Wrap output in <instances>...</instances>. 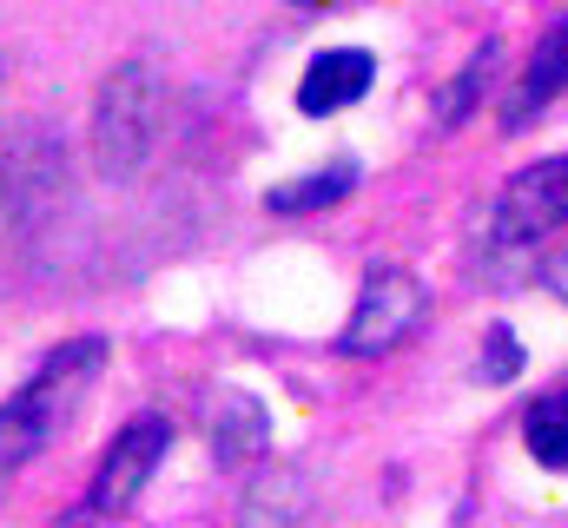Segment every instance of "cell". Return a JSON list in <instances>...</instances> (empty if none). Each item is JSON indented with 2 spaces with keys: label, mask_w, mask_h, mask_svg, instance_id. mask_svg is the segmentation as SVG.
Instances as JSON below:
<instances>
[{
  "label": "cell",
  "mask_w": 568,
  "mask_h": 528,
  "mask_svg": "<svg viewBox=\"0 0 568 528\" xmlns=\"http://www.w3.org/2000/svg\"><path fill=\"white\" fill-rule=\"evenodd\" d=\"M100 364H106V344H100V337H80V344L53 351V357L33 370V384L0 409V483L20 476V469L67 429V416L80 409V396L93 390Z\"/></svg>",
  "instance_id": "1"
},
{
  "label": "cell",
  "mask_w": 568,
  "mask_h": 528,
  "mask_svg": "<svg viewBox=\"0 0 568 528\" xmlns=\"http://www.w3.org/2000/svg\"><path fill=\"white\" fill-rule=\"evenodd\" d=\"M165 126V73L152 60H126L113 67V80L100 87V106H93V159L106 179H133Z\"/></svg>",
  "instance_id": "2"
},
{
  "label": "cell",
  "mask_w": 568,
  "mask_h": 528,
  "mask_svg": "<svg viewBox=\"0 0 568 528\" xmlns=\"http://www.w3.org/2000/svg\"><path fill=\"white\" fill-rule=\"evenodd\" d=\"M424 311H429L424 277L404 271V264H377L364 277V297H357L351 324H344V351L351 357H384V351H397L424 324Z\"/></svg>",
  "instance_id": "3"
},
{
  "label": "cell",
  "mask_w": 568,
  "mask_h": 528,
  "mask_svg": "<svg viewBox=\"0 0 568 528\" xmlns=\"http://www.w3.org/2000/svg\"><path fill=\"white\" fill-rule=\"evenodd\" d=\"M562 225H568V152L523 165L496 192V212H489V238L496 245H542Z\"/></svg>",
  "instance_id": "4"
},
{
  "label": "cell",
  "mask_w": 568,
  "mask_h": 528,
  "mask_svg": "<svg viewBox=\"0 0 568 528\" xmlns=\"http://www.w3.org/2000/svg\"><path fill=\"white\" fill-rule=\"evenodd\" d=\"M165 449H172V423L152 416V409H140V416L113 436V449L100 456V476H93V516H120V509H133L140 489L152 483V469L165 463Z\"/></svg>",
  "instance_id": "5"
},
{
  "label": "cell",
  "mask_w": 568,
  "mask_h": 528,
  "mask_svg": "<svg viewBox=\"0 0 568 528\" xmlns=\"http://www.w3.org/2000/svg\"><path fill=\"white\" fill-rule=\"evenodd\" d=\"M371 80H377V60H371L364 47H331V53H317V60L304 67V80H297V113H311V120L344 113V106H357V100L371 93Z\"/></svg>",
  "instance_id": "6"
},
{
  "label": "cell",
  "mask_w": 568,
  "mask_h": 528,
  "mask_svg": "<svg viewBox=\"0 0 568 528\" xmlns=\"http://www.w3.org/2000/svg\"><path fill=\"white\" fill-rule=\"evenodd\" d=\"M556 93H568V20H556V27L542 33L536 60H529V73H523L516 100H509V126H529Z\"/></svg>",
  "instance_id": "7"
},
{
  "label": "cell",
  "mask_w": 568,
  "mask_h": 528,
  "mask_svg": "<svg viewBox=\"0 0 568 528\" xmlns=\"http://www.w3.org/2000/svg\"><path fill=\"white\" fill-rule=\"evenodd\" d=\"M351 185H357V165H351V159H331V165H317V172H304V179H291V185H272V192H265V212H278V219L331 212Z\"/></svg>",
  "instance_id": "8"
},
{
  "label": "cell",
  "mask_w": 568,
  "mask_h": 528,
  "mask_svg": "<svg viewBox=\"0 0 568 528\" xmlns=\"http://www.w3.org/2000/svg\"><path fill=\"white\" fill-rule=\"evenodd\" d=\"M265 443H272L265 409H258L252 396H225V403H219V423H212V449H219V463L245 469V463L265 456Z\"/></svg>",
  "instance_id": "9"
},
{
  "label": "cell",
  "mask_w": 568,
  "mask_h": 528,
  "mask_svg": "<svg viewBox=\"0 0 568 528\" xmlns=\"http://www.w3.org/2000/svg\"><path fill=\"white\" fill-rule=\"evenodd\" d=\"M523 443H529V456H536L542 469L568 476V384L542 390L523 409Z\"/></svg>",
  "instance_id": "10"
},
{
  "label": "cell",
  "mask_w": 568,
  "mask_h": 528,
  "mask_svg": "<svg viewBox=\"0 0 568 528\" xmlns=\"http://www.w3.org/2000/svg\"><path fill=\"white\" fill-rule=\"evenodd\" d=\"M496 67H503V40H483V47L469 53V67H463V80H456V87L443 93V126H456V120H463V113L476 106V93H483V87L496 80Z\"/></svg>",
  "instance_id": "11"
},
{
  "label": "cell",
  "mask_w": 568,
  "mask_h": 528,
  "mask_svg": "<svg viewBox=\"0 0 568 528\" xmlns=\"http://www.w3.org/2000/svg\"><path fill=\"white\" fill-rule=\"evenodd\" d=\"M516 370H523V351H516V337L496 324V331H489V357H483V377H489V384H509Z\"/></svg>",
  "instance_id": "12"
},
{
  "label": "cell",
  "mask_w": 568,
  "mask_h": 528,
  "mask_svg": "<svg viewBox=\"0 0 568 528\" xmlns=\"http://www.w3.org/2000/svg\"><path fill=\"white\" fill-rule=\"evenodd\" d=\"M549 291H556V297L568 304V258H562V264H549Z\"/></svg>",
  "instance_id": "13"
},
{
  "label": "cell",
  "mask_w": 568,
  "mask_h": 528,
  "mask_svg": "<svg viewBox=\"0 0 568 528\" xmlns=\"http://www.w3.org/2000/svg\"><path fill=\"white\" fill-rule=\"evenodd\" d=\"M297 7H324V0H297Z\"/></svg>",
  "instance_id": "14"
}]
</instances>
